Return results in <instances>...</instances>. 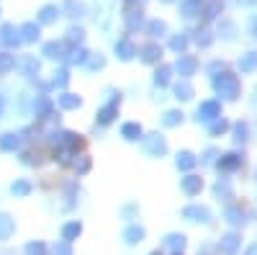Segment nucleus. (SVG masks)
I'll return each mask as SVG.
<instances>
[{
    "label": "nucleus",
    "instance_id": "1",
    "mask_svg": "<svg viewBox=\"0 0 257 255\" xmlns=\"http://www.w3.org/2000/svg\"><path fill=\"white\" fill-rule=\"evenodd\" d=\"M213 91H216V96H221V101H237L242 93V82L234 72L221 70L213 75Z\"/></svg>",
    "mask_w": 257,
    "mask_h": 255
},
{
    "label": "nucleus",
    "instance_id": "2",
    "mask_svg": "<svg viewBox=\"0 0 257 255\" xmlns=\"http://www.w3.org/2000/svg\"><path fill=\"white\" fill-rule=\"evenodd\" d=\"M142 147H144V152L149 157H162L167 155V142L165 137H160L157 132L155 134H142Z\"/></svg>",
    "mask_w": 257,
    "mask_h": 255
},
{
    "label": "nucleus",
    "instance_id": "3",
    "mask_svg": "<svg viewBox=\"0 0 257 255\" xmlns=\"http://www.w3.org/2000/svg\"><path fill=\"white\" fill-rule=\"evenodd\" d=\"M118 106H121V93H116L113 101H111V103H105L103 109L98 111L95 124H98V126H108V124H113V119L118 116Z\"/></svg>",
    "mask_w": 257,
    "mask_h": 255
},
{
    "label": "nucleus",
    "instance_id": "4",
    "mask_svg": "<svg viewBox=\"0 0 257 255\" xmlns=\"http://www.w3.org/2000/svg\"><path fill=\"white\" fill-rule=\"evenodd\" d=\"M221 116V103L219 101H203L201 106H198V111H196V121L201 124V121H206V124H211L213 119H219Z\"/></svg>",
    "mask_w": 257,
    "mask_h": 255
},
{
    "label": "nucleus",
    "instance_id": "5",
    "mask_svg": "<svg viewBox=\"0 0 257 255\" xmlns=\"http://www.w3.org/2000/svg\"><path fill=\"white\" fill-rule=\"evenodd\" d=\"M242 162L244 160H242L239 152H224V155H219V160L213 162V165H216L221 173H237V170L242 167Z\"/></svg>",
    "mask_w": 257,
    "mask_h": 255
},
{
    "label": "nucleus",
    "instance_id": "6",
    "mask_svg": "<svg viewBox=\"0 0 257 255\" xmlns=\"http://www.w3.org/2000/svg\"><path fill=\"white\" fill-rule=\"evenodd\" d=\"M139 59L144 62V65H160V59H162V47L155 44V41H149V44H142L137 49Z\"/></svg>",
    "mask_w": 257,
    "mask_h": 255
},
{
    "label": "nucleus",
    "instance_id": "7",
    "mask_svg": "<svg viewBox=\"0 0 257 255\" xmlns=\"http://www.w3.org/2000/svg\"><path fill=\"white\" fill-rule=\"evenodd\" d=\"M123 26H126V31H132V34L142 31L144 29V11L142 8H126L123 11Z\"/></svg>",
    "mask_w": 257,
    "mask_h": 255
},
{
    "label": "nucleus",
    "instance_id": "8",
    "mask_svg": "<svg viewBox=\"0 0 257 255\" xmlns=\"http://www.w3.org/2000/svg\"><path fill=\"white\" fill-rule=\"evenodd\" d=\"M52 144L54 147H67V150H77V147H82V137L75 134V132H54Z\"/></svg>",
    "mask_w": 257,
    "mask_h": 255
},
{
    "label": "nucleus",
    "instance_id": "9",
    "mask_svg": "<svg viewBox=\"0 0 257 255\" xmlns=\"http://www.w3.org/2000/svg\"><path fill=\"white\" fill-rule=\"evenodd\" d=\"M224 11V0H203V6L198 11L201 24H211L213 18H219V13Z\"/></svg>",
    "mask_w": 257,
    "mask_h": 255
},
{
    "label": "nucleus",
    "instance_id": "10",
    "mask_svg": "<svg viewBox=\"0 0 257 255\" xmlns=\"http://www.w3.org/2000/svg\"><path fill=\"white\" fill-rule=\"evenodd\" d=\"M175 70L180 72V77H190L198 72V59L193 54H180L178 62H175Z\"/></svg>",
    "mask_w": 257,
    "mask_h": 255
},
{
    "label": "nucleus",
    "instance_id": "11",
    "mask_svg": "<svg viewBox=\"0 0 257 255\" xmlns=\"http://www.w3.org/2000/svg\"><path fill=\"white\" fill-rule=\"evenodd\" d=\"M62 8L54 6V3H47V6H41V11L36 13V21H39V26H52L57 24V18H59Z\"/></svg>",
    "mask_w": 257,
    "mask_h": 255
},
{
    "label": "nucleus",
    "instance_id": "12",
    "mask_svg": "<svg viewBox=\"0 0 257 255\" xmlns=\"http://www.w3.org/2000/svg\"><path fill=\"white\" fill-rule=\"evenodd\" d=\"M183 217L190 219V222H203L206 224V222H211V211L201 204H190V206L183 209Z\"/></svg>",
    "mask_w": 257,
    "mask_h": 255
},
{
    "label": "nucleus",
    "instance_id": "13",
    "mask_svg": "<svg viewBox=\"0 0 257 255\" xmlns=\"http://www.w3.org/2000/svg\"><path fill=\"white\" fill-rule=\"evenodd\" d=\"M0 41L8 47V49H16V47H21L24 41H21V34H18V29L13 26V24H6L3 29H0Z\"/></svg>",
    "mask_w": 257,
    "mask_h": 255
},
{
    "label": "nucleus",
    "instance_id": "14",
    "mask_svg": "<svg viewBox=\"0 0 257 255\" xmlns=\"http://www.w3.org/2000/svg\"><path fill=\"white\" fill-rule=\"evenodd\" d=\"M116 57L123 59V62H128V59L137 57V47H134V41L128 39V36H121V39L116 41Z\"/></svg>",
    "mask_w": 257,
    "mask_h": 255
},
{
    "label": "nucleus",
    "instance_id": "15",
    "mask_svg": "<svg viewBox=\"0 0 257 255\" xmlns=\"http://www.w3.org/2000/svg\"><path fill=\"white\" fill-rule=\"evenodd\" d=\"M180 188L185 191L188 196H198L201 191H203V178H201V176H193V173H188V176L180 181Z\"/></svg>",
    "mask_w": 257,
    "mask_h": 255
},
{
    "label": "nucleus",
    "instance_id": "16",
    "mask_svg": "<svg viewBox=\"0 0 257 255\" xmlns=\"http://www.w3.org/2000/svg\"><path fill=\"white\" fill-rule=\"evenodd\" d=\"M41 54H44L47 59H64V54H67V44H64V41H47L44 49H41Z\"/></svg>",
    "mask_w": 257,
    "mask_h": 255
},
{
    "label": "nucleus",
    "instance_id": "17",
    "mask_svg": "<svg viewBox=\"0 0 257 255\" xmlns=\"http://www.w3.org/2000/svg\"><path fill=\"white\" fill-rule=\"evenodd\" d=\"M16 65L21 67V72H24L26 77H39V70H41V62L36 57H21Z\"/></svg>",
    "mask_w": 257,
    "mask_h": 255
},
{
    "label": "nucleus",
    "instance_id": "18",
    "mask_svg": "<svg viewBox=\"0 0 257 255\" xmlns=\"http://www.w3.org/2000/svg\"><path fill=\"white\" fill-rule=\"evenodd\" d=\"M239 245H242V237L237 235V232H229V235H224V237H221L219 250H221L224 255H234V252L239 250Z\"/></svg>",
    "mask_w": 257,
    "mask_h": 255
},
{
    "label": "nucleus",
    "instance_id": "19",
    "mask_svg": "<svg viewBox=\"0 0 257 255\" xmlns=\"http://www.w3.org/2000/svg\"><path fill=\"white\" fill-rule=\"evenodd\" d=\"M193 41H196L201 49H208L213 44V31L208 29V24H201L196 31H193Z\"/></svg>",
    "mask_w": 257,
    "mask_h": 255
},
{
    "label": "nucleus",
    "instance_id": "20",
    "mask_svg": "<svg viewBox=\"0 0 257 255\" xmlns=\"http://www.w3.org/2000/svg\"><path fill=\"white\" fill-rule=\"evenodd\" d=\"M173 96H175L178 101H190L193 96H196V88L190 85V80H188V77H183L180 82H175V85H173Z\"/></svg>",
    "mask_w": 257,
    "mask_h": 255
},
{
    "label": "nucleus",
    "instance_id": "21",
    "mask_svg": "<svg viewBox=\"0 0 257 255\" xmlns=\"http://www.w3.org/2000/svg\"><path fill=\"white\" fill-rule=\"evenodd\" d=\"M34 111H36V116L44 121L49 114H54V103H52V98L49 96H39L36 98V103H34Z\"/></svg>",
    "mask_w": 257,
    "mask_h": 255
},
{
    "label": "nucleus",
    "instance_id": "22",
    "mask_svg": "<svg viewBox=\"0 0 257 255\" xmlns=\"http://www.w3.org/2000/svg\"><path fill=\"white\" fill-rule=\"evenodd\" d=\"M188 44H190V31H180L175 36H170V49H173L175 54H185Z\"/></svg>",
    "mask_w": 257,
    "mask_h": 255
},
{
    "label": "nucleus",
    "instance_id": "23",
    "mask_svg": "<svg viewBox=\"0 0 257 255\" xmlns=\"http://www.w3.org/2000/svg\"><path fill=\"white\" fill-rule=\"evenodd\" d=\"M224 219H226L229 224H234V227H239V224H244V222H247V219H244V209H242V206H237V204H229V206H226Z\"/></svg>",
    "mask_w": 257,
    "mask_h": 255
},
{
    "label": "nucleus",
    "instance_id": "24",
    "mask_svg": "<svg viewBox=\"0 0 257 255\" xmlns=\"http://www.w3.org/2000/svg\"><path fill=\"white\" fill-rule=\"evenodd\" d=\"M175 162H178V167H180V170H185V173H190V170L198 165V157L193 155L190 150H180V152H178V157H175Z\"/></svg>",
    "mask_w": 257,
    "mask_h": 255
},
{
    "label": "nucleus",
    "instance_id": "25",
    "mask_svg": "<svg viewBox=\"0 0 257 255\" xmlns=\"http://www.w3.org/2000/svg\"><path fill=\"white\" fill-rule=\"evenodd\" d=\"M142 134H144V129H142V124H137V121H126V124L121 126V137H123L126 142H137Z\"/></svg>",
    "mask_w": 257,
    "mask_h": 255
},
{
    "label": "nucleus",
    "instance_id": "26",
    "mask_svg": "<svg viewBox=\"0 0 257 255\" xmlns=\"http://www.w3.org/2000/svg\"><path fill=\"white\" fill-rule=\"evenodd\" d=\"M18 34H21V41H39V36H41V29H39V24L29 21V24H24V26L18 29Z\"/></svg>",
    "mask_w": 257,
    "mask_h": 255
},
{
    "label": "nucleus",
    "instance_id": "27",
    "mask_svg": "<svg viewBox=\"0 0 257 255\" xmlns=\"http://www.w3.org/2000/svg\"><path fill=\"white\" fill-rule=\"evenodd\" d=\"M237 65H239V70H242L244 75L257 72V52H247V54H242Z\"/></svg>",
    "mask_w": 257,
    "mask_h": 255
},
{
    "label": "nucleus",
    "instance_id": "28",
    "mask_svg": "<svg viewBox=\"0 0 257 255\" xmlns=\"http://www.w3.org/2000/svg\"><path fill=\"white\" fill-rule=\"evenodd\" d=\"M144 31L152 36V39H160V36H165L167 34V24L162 18H152L149 24H144Z\"/></svg>",
    "mask_w": 257,
    "mask_h": 255
},
{
    "label": "nucleus",
    "instance_id": "29",
    "mask_svg": "<svg viewBox=\"0 0 257 255\" xmlns=\"http://www.w3.org/2000/svg\"><path fill=\"white\" fill-rule=\"evenodd\" d=\"M144 237H147V232H144V227H139V224H132V227L123 229V240H126L128 245H137V242H142Z\"/></svg>",
    "mask_w": 257,
    "mask_h": 255
},
{
    "label": "nucleus",
    "instance_id": "30",
    "mask_svg": "<svg viewBox=\"0 0 257 255\" xmlns=\"http://www.w3.org/2000/svg\"><path fill=\"white\" fill-rule=\"evenodd\" d=\"M213 196H216L219 201H231L234 199V191H231V186H229L226 178H221L216 186H213Z\"/></svg>",
    "mask_w": 257,
    "mask_h": 255
},
{
    "label": "nucleus",
    "instance_id": "31",
    "mask_svg": "<svg viewBox=\"0 0 257 255\" xmlns=\"http://www.w3.org/2000/svg\"><path fill=\"white\" fill-rule=\"evenodd\" d=\"M219 36H221L224 41H234V39H237V24H234V21H229V18H221Z\"/></svg>",
    "mask_w": 257,
    "mask_h": 255
},
{
    "label": "nucleus",
    "instance_id": "32",
    "mask_svg": "<svg viewBox=\"0 0 257 255\" xmlns=\"http://www.w3.org/2000/svg\"><path fill=\"white\" fill-rule=\"evenodd\" d=\"M201 6H203V0H180V16H183V18L198 16Z\"/></svg>",
    "mask_w": 257,
    "mask_h": 255
},
{
    "label": "nucleus",
    "instance_id": "33",
    "mask_svg": "<svg viewBox=\"0 0 257 255\" xmlns=\"http://www.w3.org/2000/svg\"><path fill=\"white\" fill-rule=\"evenodd\" d=\"M183 119H185V114L180 109H170V111L162 114V126H170V129H173V126H180L183 124Z\"/></svg>",
    "mask_w": 257,
    "mask_h": 255
},
{
    "label": "nucleus",
    "instance_id": "34",
    "mask_svg": "<svg viewBox=\"0 0 257 255\" xmlns=\"http://www.w3.org/2000/svg\"><path fill=\"white\" fill-rule=\"evenodd\" d=\"M88 49H85V47H72L67 54H64V59H67L70 62V65H85V59H88Z\"/></svg>",
    "mask_w": 257,
    "mask_h": 255
},
{
    "label": "nucleus",
    "instance_id": "35",
    "mask_svg": "<svg viewBox=\"0 0 257 255\" xmlns=\"http://www.w3.org/2000/svg\"><path fill=\"white\" fill-rule=\"evenodd\" d=\"M170 77H173V67L170 65H157V70H155V85L157 88L170 85Z\"/></svg>",
    "mask_w": 257,
    "mask_h": 255
},
{
    "label": "nucleus",
    "instance_id": "36",
    "mask_svg": "<svg viewBox=\"0 0 257 255\" xmlns=\"http://www.w3.org/2000/svg\"><path fill=\"white\" fill-rule=\"evenodd\" d=\"M82 41H85V29H80V26H70V29H67V36H64V44L80 47Z\"/></svg>",
    "mask_w": 257,
    "mask_h": 255
},
{
    "label": "nucleus",
    "instance_id": "37",
    "mask_svg": "<svg viewBox=\"0 0 257 255\" xmlns=\"http://www.w3.org/2000/svg\"><path fill=\"white\" fill-rule=\"evenodd\" d=\"M59 106H62L64 111H75V109H80V106H82V98L75 96V93H62L59 96Z\"/></svg>",
    "mask_w": 257,
    "mask_h": 255
},
{
    "label": "nucleus",
    "instance_id": "38",
    "mask_svg": "<svg viewBox=\"0 0 257 255\" xmlns=\"http://www.w3.org/2000/svg\"><path fill=\"white\" fill-rule=\"evenodd\" d=\"M82 235V224L80 222H67L62 227V240H67V242H72V240H77Z\"/></svg>",
    "mask_w": 257,
    "mask_h": 255
},
{
    "label": "nucleus",
    "instance_id": "39",
    "mask_svg": "<svg viewBox=\"0 0 257 255\" xmlns=\"http://www.w3.org/2000/svg\"><path fill=\"white\" fill-rule=\"evenodd\" d=\"M62 8L67 11L70 18H82L85 16V3H82V0H64Z\"/></svg>",
    "mask_w": 257,
    "mask_h": 255
},
{
    "label": "nucleus",
    "instance_id": "40",
    "mask_svg": "<svg viewBox=\"0 0 257 255\" xmlns=\"http://www.w3.org/2000/svg\"><path fill=\"white\" fill-rule=\"evenodd\" d=\"M13 232H16V222H13L8 214H3V211H0V240H8Z\"/></svg>",
    "mask_w": 257,
    "mask_h": 255
},
{
    "label": "nucleus",
    "instance_id": "41",
    "mask_svg": "<svg viewBox=\"0 0 257 255\" xmlns=\"http://www.w3.org/2000/svg\"><path fill=\"white\" fill-rule=\"evenodd\" d=\"M165 245L173 250V252H183V250H185V235H178V232H173V235L165 237Z\"/></svg>",
    "mask_w": 257,
    "mask_h": 255
},
{
    "label": "nucleus",
    "instance_id": "42",
    "mask_svg": "<svg viewBox=\"0 0 257 255\" xmlns=\"http://www.w3.org/2000/svg\"><path fill=\"white\" fill-rule=\"evenodd\" d=\"M226 132H229V121H226L224 116L213 119L211 126H208V134H211V137H221V134H226Z\"/></svg>",
    "mask_w": 257,
    "mask_h": 255
},
{
    "label": "nucleus",
    "instance_id": "43",
    "mask_svg": "<svg viewBox=\"0 0 257 255\" xmlns=\"http://www.w3.org/2000/svg\"><path fill=\"white\" fill-rule=\"evenodd\" d=\"M21 147V137L18 134H6L3 139H0V150L3 152H16Z\"/></svg>",
    "mask_w": 257,
    "mask_h": 255
},
{
    "label": "nucleus",
    "instance_id": "44",
    "mask_svg": "<svg viewBox=\"0 0 257 255\" xmlns=\"http://www.w3.org/2000/svg\"><path fill=\"white\" fill-rule=\"evenodd\" d=\"M247 139H249V126H247V121H237V124H234V142L242 144V142H247Z\"/></svg>",
    "mask_w": 257,
    "mask_h": 255
},
{
    "label": "nucleus",
    "instance_id": "45",
    "mask_svg": "<svg viewBox=\"0 0 257 255\" xmlns=\"http://www.w3.org/2000/svg\"><path fill=\"white\" fill-rule=\"evenodd\" d=\"M85 67H88L90 72H95V70H103L105 67V57L98 52V54H88V59H85Z\"/></svg>",
    "mask_w": 257,
    "mask_h": 255
},
{
    "label": "nucleus",
    "instance_id": "46",
    "mask_svg": "<svg viewBox=\"0 0 257 255\" xmlns=\"http://www.w3.org/2000/svg\"><path fill=\"white\" fill-rule=\"evenodd\" d=\"M11 70H16V54L3 52V54H0V75H6Z\"/></svg>",
    "mask_w": 257,
    "mask_h": 255
},
{
    "label": "nucleus",
    "instance_id": "47",
    "mask_svg": "<svg viewBox=\"0 0 257 255\" xmlns=\"http://www.w3.org/2000/svg\"><path fill=\"white\" fill-rule=\"evenodd\" d=\"M67 82H70V72L67 70H57L54 72V77H52L54 88H67Z\"/></svg>",
    "mask_w": 257,
    "mask_h": 255
},
{
    "label": "nucleus",
    "instance_id": "48",
    "mask_svg": "<svg viewBox=\"0 0 257 255\" xmlns=\"http://www.w3.org/2000/svg\"><path fill=\"white\" fill-rule=\"evenodd\" d=\"M11 191H13L16 196H29V194H31V183H29V181H16V183L11 186Z\"/></svg>",
    "mask_w": 257,
    "mask_h": 255
},
{
    "label": "nucleus",
    "instance_id": "49",
    "mask_svg": "<svg viewBox=\"0 0 257 255\" xmlns=\"http://www.w3.org/2000/svg\"><path fill=\"white\" fill-rule=\"evenodd\" d=\"M52 255H72L70 242H67V240H59V242H54V245H52Z\"/></svg>",
    "mask_w": 257,
    "mask_h": 255
},
{
    "label": "nucleus",
    "instance_id": "50",
    "mask_svg": "<svg viewBox=\"0 0 257 255\" xmlns=\"http://www.w3.org/2000/svg\"><path fill=\"white\" fill-rule=\"evenodd\" d=\"M72 165H75V170H77V176H85V173L90 170V157H88V155H82V157L75 160Z\"/></svg>",
    "mask_w": 257,
    "mask_h": 255
},
{
    "label": "nucleus",
    "instance_id": "51",
    "mask_svg": "<svg viewBox=\"0 0 257 255\" xmlns=\"http://www.w3.org/2000/svg\"><path fill=\"white\" fill-rule=\"evenodd\" d=\"M44 252H47V247L41 242H29L26 245V255H44Z\"/></svg>",
    "mask_w": 257,
    "mask_h": 255
},
{
    "label": "nucleus",
    "instance_id": "52",
    "mask_svg": "<svg viewBox=\"0 0 257 255\" xmlns=\"http://www.w3.org/2000/svg\"><path fill=\"white\" fill-rule=\"evenodd\" d=\"M216 157H219L216 150H206V155L201 157V162H203V165H213V162H216Z\"/></svg>",
    "mask_w": 257,
    "mask_h": 255
},
{
    "label": "nucleus",
    "instance_id": "53",
    "mask_svg": "<svg viewBox=\"0 0 257 255\" xmlns=\"http://www.w3.org/2000/svg\"><path fill=\"white\" fill-rule=\"evenodd\" d=\"M21 160H24L26 165H39V162H41V160H39L34 152H24V155H21Z\"/></svg>",
    "mask_w": 257,
    "mask_h": 255
},
{
    "label": "nucleus",
    "instance_id": "54",
    "mask_svg": "<svg viewBox=\"0 0 257 255\" xmlns=\"http://www.w3.org/2000/svg\"><path fill=\"white\" fill-rule=\"evenodd\" d=\"M221 70H226L224 62H211V65H208V72H211V75H216V72H221Z\"/></svg>",
    "mask_w": 257,
    "mask_h": 255
},
{
    "label": "nucleus",
    "instance_id": "55",
    "mask_svg": "<svg viewBox=\"0 0 257 255\" xmlns=\"http://www.w3.org/2000/svg\"><path fill=\"white\" fill-rule=\"evenodd\" d=\"M134 214H137V204H126V206H123V217L132 219Z\"/></svg>",
    "mask_w": 257,
    "mask_h": 255
},
{
    "label": "nucleus",
    "instance_id": "56",
    "mask_svg": "<svg viewBox=\"0 0 257 255\" xmlns=\"http://www.w3.org/2000/svg\"><path fill=\"white\" fill-rule=\"evenodd\" d=\"M126 8H142L144 6V0H123Z\"/></svg>",
    "mask_w": 257,
    "mask_h": 255
},
{
    "label": "nucleus",
    "instance_id": "57",
    "mask_svg": "<svg viewBox=\"0 0 257 255\" xmlns=\"http://www.w3.org/2000/svg\"><path fill=\"white\" fill-rule=\"evenodd\" d=\"M249 29H252V36H254V39H257V16H254V18H252V24H249Z\"/></svg>",
    "mask_w": 257,
    "mask_h": 255
},
{
    "label": "nucleus",
    "instance_id": "58",
    "mask_svg": "<svg viewBox=\"0 0 257 255\" xmlns=\"http://www.w3.org/2000/svg\"><path fill=\"white\" fill-rule=\"evenodd\" d=\"M244 255H257V242H252L249 247H247V252Z\"/></svg>",
    "mask_w": 257,
    "mask_h": 255
},
{
    "label": "nucleus",
    "instance_id": "59",
    "mask_svg": "<svg viewBox=\"0 0 257 255\" xmlns=\"http://www.w3.org/2000/svg\"><path fill=\"white\" fill-rule=\"evenodd\" d=\"M3 109H6V101H3V96H0V116H3Z\"/></svg>",
    "mask_w": 257,
    "mask_h": 255
},
{
    "label": "nucleus",
    "instance_id": "60",
    "mask_svg": "<svg viewBox=\"0 0 257 255\" xmlns=\"http://www.w3.org/2000/svg\"><path fill=\"white\" fill-rule=\"evenodd\" d=\"M149 255H162V252H160V250H155V252H149Z\"/></svg>",
    "mask_w": 257,
    "mask_h": 255
},
{
    "label": "nucleus",
    "instance_id": "61",
    "mask_svg": "<svg viewBox=\"0 0 257 255\" xmlns=\"http://www.w3.org/2000/svg\"><path fill=\"white\" fill-rule=\"evenodd\" d=\"M254 106H257V98H254Z\"/></svg>",
    "mask_w": 257,
    "mask_h": 255
},
{
    "label": "nucleus",
    "instance_id": "62",
    "mask_svg": "<svg viewBox=\"0 0 257 255\" xmlns=\"http://www.w3.org/2000/svg\"><path fill=\"white\" fill-rule=\"evenodd\" d=\"M175 255H183V252H175Z\"/></svg>",
    "mask_w": 257,
    "mask_h": 255
}]
</instances>
